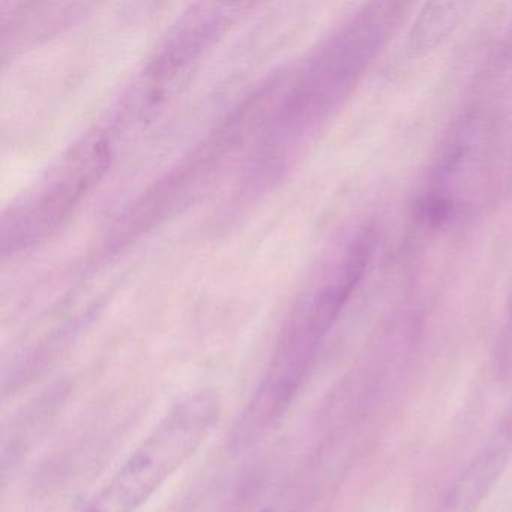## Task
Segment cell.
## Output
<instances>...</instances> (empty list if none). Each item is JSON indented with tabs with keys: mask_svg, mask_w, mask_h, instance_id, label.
<instances>
[{
	"mask_svg": "<svg viewBox=\"0 0 512 512\" xmlns=\"http://www.w3.org/2000/svg\"><path fill=\"white\" fill-rule=\"evenodd\" d=\"M464 4H430L413 23L407 49L424 55L439 46L457 28L464 13Z\"/></svg>",
	"mask_w": 512,
	"mask_h": 512,
	"instance_id": "obj_4",
	"label": "cell"
},
{
	"mask_svg": "<svg viewBox=\"0 0 512 512\" xmlns=\"http://www.w3.org/2000/svg\"><path fill=\"white\" fill-rule=\"evenodd\" d=\"M374 244L376 233L371 227L359 230L350 239L322 286L293 311L275 347L278 358L292 367L311 368L323 338L364 280Z\"/></svg>",
	"mask_w": 512,
	"mask_h": 512,
	"instance_id": "obj_3",
	"label": "cell"
},
{
	"mask_svg": "<svg viewBox=\"0 0 512 512\" xmlns=\"http://www.w3.org/2000/svg\"><path fill=\"white\" fill-rule=\"evenodd\" d=\"M223 416L215 389L172 407L79 512H139L205 445Z\"/></svg>",
	"mask_w": 512,
	"mask_h": 512,
	"instance_id": "obj_1",
	"label": "cell"
},
{
	"mask_svg": "<svg viewBox=\"0 0 512 512\" xmlns=\"http://www.w3.org/2000/svg\"><path fill=\"white\" fill-rule=\"evenodd\" d=\"M409 7L374 2L356 11L323 49L311 70L307 103L313 112L323 115L352 94L403 22Z\"/></svg>",
	"mask_w": 512,
	"mask_h": 512,
	"instance_id": "obj_2",
	"label": "cell"
}]
</instances>
